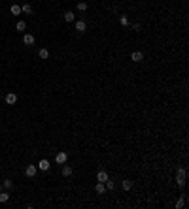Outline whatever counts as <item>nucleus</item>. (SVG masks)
Masks as SVG:
<instances>
[{"mask_svg":"<svg viewBox=\"0 0 189 209\" xmlns=\"http://www.w3.org/2000/svg\"><path fill=\"white\" fill-rule=\"evenodd\" d=\"M131 59L134 60V62H142V60H144V53H142V51H132Z\"/></svg>","mask_w":189,"mask_h":209,"instance_id":"nucleus-4","label":"nucleus"},{"mask_svg":"<svg viewBox=\"0 0 189 209\" xmlns=\"http://www.w3.org/2000/svg\"><path fill=\"white\" fill-rule=\"evenodd\" d=\"M36 171H38V168H36V166H27L25 173H27V177H34V175H36Z\"/></svg>","mask_w":189,"mask_h":209,"instance_id":"nucleus-7","label":"nucleus"},{"mask_svg":"<svg viewBox=\"0 0 189 209\" xmlns=\"http://www.w3.org/2000/svg\"><path fill=\"white\" fill-rule=\"evenodd\" d=\"M4 100H6V104H8V106H13V104L17 102V94H13V92H8Z\"/></svg>","mask_w":189,"mask_h":209,"instance_id":"nucleus-2","label":"nucleus"},{"mask_svg":"<svg viewBox=\"0 0 189 209\" xmlns=\"http://www.w3.org/2000/svg\"><path fill=\"white\" fill-rule=\"evenodd\" d=\"M8 200H10V194H8V192H0V203H6Z\"/></svg>","mask_w":189,"mask_h":209,"instance_id":"nucleus-14","label":"nucleus"},{"mask_svg":"<svg viewBox=\"0 0 189 209\" xmlns=\"http://www.w3.org/2000/svg\"><path fill=\"white\" fill-rule=\"evenodd\" d=\"M15 29H17L19 32H25V29H27V23H25V21H17V25H15Z\"/></svg>","mask_w":189,"mask_h":209,"instance_id":"nucleus-12","label":"nucleus"},{"mask_svg":"<svg viewBox=\"0 0 189 209\" xmlns=\"http://www.w3.org/2000/svg\"><path fill=\"white\" fill-rule=\"evenodd\" d=\"M185 177H187V171L183 168H178V171H176V183H178V187L185 185Z\"/></svg>","mask_w":189,"mask_h":209,"instance_id":"nucleus-1","label":"nucleus"},{"mask_svg":"<svg viewBox=\"0 0 189 209\" xmlns=\"http://www.w3.org/2000/svg\"><path fill=\"white\" fill-rule=\"evenodd\" d=\"M76 30L78 32H85L87 30V23L85 21H76Z\"/></svg>","mask_w":189,"mask_h":209,"instance_id":"nucleus-8","label":"nucleus"},{"mask_svg":"<svg viewBox=\"0 0 189 209\" xmlns=\"http://www.w3.org/2000/svg\"><path fill=\"white\" fill-rule=\"evenodd\" d=\"M183 203H185V198H183V196H182V198H180V200H178V202H176V209H180V207H183Z\"/></svg>","mask_w":189,"mask_h":209,"instance_id":"nucleus-21","label":"nucleus"},{"mask_svg":"<svg viewBox=\"0 0 189 209\" xmlns=\"http://www.w3.org/2000/svg\"><path fill=\"white\" fill-rule=\"evenodd\" d=\"M95 190L98 192V194H104V192H106V185H104V183H96Z\"/></svg>","mask_w":189,"mask_h":209,"instance_id":"nucleus-10","label":"nucleus"},{"mask_svg":"<svg viewBox=\"0 0 189 209\" xmlns=\"http://www.w3.org/2000/svg\"><path fill=\"white\" fill-rule=\"evenodd\" d=\"M23 43H25V45H34V36L32 34H25L23 36Z\"/></svg>","mask_w":189,"mask_h":209,"instance_id":"nucleus-6","label":"nucleus"},{"mask_svg":"<svg viewBox=\"0 0 189 209\" xmlns=\"http://www.w3.org/2000/svg\"><path fill=\"white\" fill-rule=\"evenodd\" d=\"M63 175H64V177H70V175H72V166H64L63 168Z\"/></svg>","mask_w":189,"mask_h":209,"instance_id":"nucleus-16","label":"nucleus"},{"mask_svg":"<svg viewBox=\"0 0 189 209\" xmlns=\"http://www.w3.org/2000/svg\"><path fill=\"white\" fill-rule=\"evenodd\" d=\"M11 187H13V183H11L10 179H4V183H2V188H6V190H10Z\"/></svg>","mask_w":189,"mask_h":209,"instance_id":"nucleus-18","label":"nucleus"},{"mask_svg":"<svg viewBox=\"0 0 189 209\" xmlns=\"http://www.w3.org/2000/svg\"><path fill=\"white\" fill-rule=\"evenodd\" d=\"M106 179H108V173H106L104 170H100L98 173H96V181H98V183H104Z\"/></svg>","mask_w":189,"mask_h":209,"instance_id":"nucleus-9","label":"nucleus"},{"mask_svg":"<svg viewBox=\"0 0 189 209\" xmlns=\"http://www.w3.org/2000/svg\"><path fill=\"white\" fill-rule=\"evenodd\" d=\"M21 11H23V13H27V15H30L32 13V6H30V4H25V6H21Z\"/></svg>","mask_w":189,"mask_h":209,"instance_id":"nucleus-13","label":"nucleus"},{"mask_svg":"<svg viewBox=\"0 0 189 209\" xmlns=\"http://www.w3.org/2000/svg\"><path fill=\"white\" fill-rule=\"evenodd\" d=\"M119 23H121L123 26H127V25H129V19L125 17V15H121V17H119Z\"/></svg>","mask_w":189,"mask_h":209,"instance_id":"nucleus-23","label":"nucleus"},{"mask_svg":"<svg viewBox=\"0 0 189 209\" xmlns=\"http://www.w3.org/2000/svg\"><path fill=\"white\" fill-rule=\"evenodd\" d=\"M0 192H2V185H0Z\"/></svg>","mask_w":189,"mask_h":209,"instance_id":"nucleus-24","label":"nucleus"},{"mask_svg":"<svg viewBox=\"0 0 189 209\" xmlns=\"http://www.w3.org/2000/svg\"><path fill=\"white\" fill-rule=\"evenodd\" d=\"M78 10H79V11H85V10H87V2H79V4H78Z\"/></svg>","mask_w":189,"mask_h":209,"instance_id":"nucleus-22","label":"nucleus"},{"mask_svg":"<svg viewBox=\"0 0 189 209\" xmlns=\"http://www.w3.org/2000/svg\"><path fill=\"white\" fill-rule=\"evenodd\" d=\"M104 185H106V188H108V190H114V188H115V183H114V181H110V179H106V181H104Z\"/></svg>","mask_w":189,"mask_h":209,"instance_id":"nucleus-17","label":"nucleus"},{"mask_svg":"<svg viewBox=\"0 0 189 209\" xmlns=\"http://www.w3.org/2000/svg\"><path fill=\"white\" fill-rule=\"evenodd\" d=\"M38 55H40V59H44V60L49 59V51H47V49H40V51H38Z\"/></svg>","mask_w":189,"mask_h":209,"instance_id":"nucleus-15","label":"nucleus"},{"mask_svg":"<svg viewBox=\"0 0 189 209\" xmlns=\"http://www.w3.org/2000/svg\"><path fill=\"white\" fill-rule=\"evenodd\" d=\"M123 188H125V190H131V188H132V181L131 179H125V181H123Z\"/></svg>","mask_w":189,"mask_h":209,"instance_id":"nucleus-19","label":"nucleus"},{"mask_svg":"<svg viewBox=\"0 0 189 209\" xmlns=\"http://www.w3.org/2000/svg\"><path fill=\"white\" fill-rule=\"evenodd\" d=\"M36 168H38V170H42V171H47V170H49V160H46V158H42V160H40V162H38V166H36Z\"/></svg>","mask_w":189,"mask_h":209,"instance_id":"nucleus-3","label":"nucleus"},{"mask_svg":"<svg viewBox=\"0 0 189 209\" xmlns=\"http://www.w3.org/2000/svg\"><path fill=\"white\" fill-rule=\"evenodd\" d=\"M55 160H57V164H64V162L68 160V155L61 151V153H57V155H55Z\"/></svg>","mask_w":189,"mask_h":209,"instance_id":"nucleus-5","label":"nucleus"},{"mask_svg":"<svg viewBox=\"0 0 189 209\" xmlns=\"http://www.w3.org/2000/svg\"><path fill=\"white\" fill-rule=\"evenodd\" d=\"M74 19H76V15L72 13V11H66V13H64V21H66V23H72Z\"/></svg>","mask_w":189,"mask_h":209,"instance_id":"nucleus-11","label":"nucleus"},{"mask_svg":"<svg viewBox=\"0 0 189 209\" xmlns=\"http://www.w3.org/2000/svg\"><path fill=\"white\" fill-rule=\"evenodd\" d=\"M11 13H13V15H19V13H21V6L13 4V6H11Z\"/></svg>","mask_w":189,"mask_h":209,"instance_id":"nucleus-20","label":"nucleus"}]
</instances>
